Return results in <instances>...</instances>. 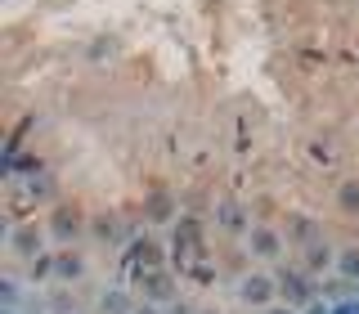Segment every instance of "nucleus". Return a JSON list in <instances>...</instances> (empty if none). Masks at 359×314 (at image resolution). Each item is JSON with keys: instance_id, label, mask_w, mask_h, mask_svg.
<instances>
[{"instance_id": "f257e3e1", "label": "nucleus", "mask_w": 359, "mask_h": 314, "mask_svg": "<svg viewBox=\"0 0 359 314\" xmlns=\"http://www.w3.org/2000/svg\"><path fill=\"white\" fill-rule=\"evenodd\" d=\"M278 296L287 301V310H310L314 306V287L306 269H283L278 274Z\"/></svg>"}, {"instance_id": "f03ea898", "label": "nucleus", "mask_w": 359, "mask_h": 314, "mask_svg": "<svg viewBox=\"0 0 359 314\" xmlns=\"http://www.w3.org/2000/svg\"><path fill=\"white\" fill-rule=\"evenodd\" d=\"M81 229H86V211L76 207V202H63V207L50 211V233H54L59 243H72Z\"/></svg>"}, {"instance_id": "7ed1b4c3", "label": "nucleus", "mask_w": 359, "mask_h": 314, "mask_svg": "<svg viewBox=\"0 0 359 314\" xmlns=\"http://www.w3.org/2000/svg\"><path fill=\"white\" fill-rule=\"evenodd\" d=\"M140 292L153 301V306H162V301L175 296V278L166 274V269H149V274H140Z\"/></svg>"}, {"instance_id": "20e7f679", "label": "nucleus", "mask_w": 359, "mask_h": 314, "mask_svg": "<svg viewBox=\"0 0 359 314\" xmlns=\"http://www.w3.org/2000/svg\"><path fill=\"white\" fill-rule=\"evenodd\" d=\"M175 256L180 261H194V256H202V224L198 220H180V229H175Z\"/></svg>"}, {"instance_id": "39448f33", "label": "nucleus", "mask_w": 359, "mask_h": 314, "mask_svg": "<svg viewBox=\"0 0 359 314\" xmlns=\"http://www.w3.org/2000/svg\"><path fill=\"white\" fill-rule=\"evenodd\" d=\"M130 269H135V274H149V269H162V243H153V238H140V243H130Z\"/></svg>"}, {"instance_id": "423d86ee", "label": "nucleus", "mask_w": 359, "mask_h": 314, "mask_svg": "<svg viewBox=\"0 0 359 314\" xmlns=\"http://www.w3.org/2000/svg\"><path fill=\"white\" fill-rule=\"evenodd\" d=\"M274 292H278V278H269V274H247L243 287H238V296L247 301V306H265Z\"/></svg>"}, {"instance_id": "0eeeda50", "label": "nucleus", "mask_w": 359, "mask_h": 314, "mask_svg": "<svg viewBox=\"0 0 359 314\" xmlns=\"http://www.w3.org/2000/svg\"><path fill=\"white\" fill-rule=\"evenodd\" d=\"M252 252L261 256V261H278V252H283V238H278L274 229H265V224H256V229H252Z\"/></svg>"}, {"instance_id": "6e6552de", "label": "nucleus", "mask_w": 359, "mask_h": 314, "mask_svg": "<svg viewBox=\"0 0 359 314\" xmlns=\"http://www.w3.org/2000/svg\"><path fill=\"white\" fill-rule=\"evenodd\" d=\"M54 274H59V278H81L86 274V261L76 252H59V256H54Z\"/></svg>"}, {"instance_id": "1a4fd4ad", "label": "nucleus", "mask_w": 359, "mask_h": 314, "mask_svg": "<svg viewBox=\"0 0 359 314\" xmlns=\"http://www.w3.org/2000/svg\"><path fill=\"white\" fill-rule=\"evenodd\" d=\"M337 202H341L346 216H359V179H346V184H337Z\"/></svg>"}, {"instance_id": "9d476101", "label": "nucleus", "mask_w": 359, "mask_h": 314, "mask_svg": "<svg viewBox=\"0 0 359 314\" xmlns=\"http://www.w3.org/2000/svg\"><path fill=\"white\" fill-rule=\"evenodd\" d=\"M337 269H341L346 278H359V247H346V252L337 256Z\"/></svg>"}, {"instance_id": "9b49d317", "label": "nucleus", "mask_w": 359, "mask_h": 314, "mask_svg": "<svg viewBox=\"0 0 359 314\" xmlns=\"http://www.w3.org/2000/svg\"><path fill=\"white\" fill-rule=\"evenodd\" d=\"M14 247H18V252H27V256H36V247H41V229H18V233H14Z\"/></svg>"}, {"instance_id": "f8f14e48", "label": "nucleus", "mask_w": 359, "mask_h": 314, "mask_svg": "<svg viewBox=\"0 0 359 314\" xmlns=\"http://www.w3.org/2000/svg\"><path fill=\"white\" fill-rule=\"evenodd\" d=\"M149 216L153 220H166V216H171V198H166V193H153L149 198Z\"/></svg>"}, {"instance_id": "ddd939ff", "label": "nucleus", "mask_w": 359, "mask_h": 314, "mask_svg": "<svg viewBox=\"0 0 359 314\" xmlns=\"http://www.w3.org/2000/svg\"><path fill=\"white\" fill-rule=\"evenodd\" d=\"M220 216H224V220H220L224 229H243V211H238V207H220Z\"/></svg>"}, {"instance_id": "4468645a", "label": "nucleus", "mask_w": 359, "mask_h": 314, "mask_svg": "<svg viewBox=\"0 0 359 314\" xmlns=\"http://www.w3.org/2000/svg\"><path fill=\"white\" fill-rule=\"evenodd\" d=\"M104 314H135L126 306V296H104Z\"/></svg>"}, {"instance_id": "2eb2a0df", "label": "nucleus", "mask_w": 359, "mask_h": 314, "mask_svg": "<svg viewBox=\"0 0 359 314\" xmlns=\"http://www.w3.org/2000/svg\"><path fill=\"white\" fill-rule=\"evenodd\" d=\"M0 296H5V310H14V301H18V287H14V278H0Z\"/></svg>"}, {"instance_id": "dca6fc26", "label": "nucleus", "mask_w": 359, "mask_h": 314, "mask_svg": "<svg viewBox=\"0 0 359 314\" xmlns=\"http://www.w3.org/2000/svg\"><path fill=\"white\" fill-rule=\"evenodd\" d=\"M95 233H99V238H117V220H112V216H99Z\"/></svg>"}, {"instance_id": "f3484780", "label": "nucleus", "mask_w": 359, "mask_h": 314, "mask_svg": "<svg viewBox=\"0 0 359 314\" xmlns=\"http://www.w3.org/2000/svg\"><path fill=\"white\" fill-rule=\"evenodd\" d=\"M328 261H332L328 247H314V252H310V269H319V265H328Z\"/></svg>"}, {"instance_id": "a211bd4d", "label": "nucleus", "mask_w": 359, "mask_h": 314, "mask_svg": "<svg viewBox=\"0 0 359 314\" xmlns=\"http://www.w3.org/2000/svg\"><path fill=\"white\" fill-rule=\"evenodd\" d=\"M332 314H359V301H341V306H332Z\"/></svg>"}, {"instance_id": "6ab92c4d", "label": "nucleus", "mask_w": 359, "mask_h": 314, "mask_svg": "<svg viewBox=\"0 0 359 314\" xmlns=\"http://www.w3.org/2000/svg\"><path fill=\"white\" fill-rule=\"evenodd\" d=\"M306 314H332V310H323V306H310V310H306Z\"/></svg>"}, {"instance_id": "aec40b11", "label": "nucleus", "mask_w": 359, "mask_h": 314, "mask_svg": "<svg viewBox=\"0 0 359 314\" xmlns=\"http://www.w3.org/2000/svg\"><path fill=\"white\" fill-rule=\"evenodd\" d=\"M135 314H157V310H153V306H140V310H135Z\"/></svg>"}, {"instance_id": "412c9836", "label": "nucleus", "mask_w": 359, "mask_h": 314, "mask_svg": "<svg viewBox=\"0 0 359 314\" xmlns=\"http://www.w3.org/2000/svg\"><path fill=\"white\" fill-rule=\"evenodd\" d=\"M269 314H297V310H287V306H283V310H269Z\"/></svg>"}, {"instance_id": "4be33fe9", "label": "nucleus", "mask_w": 359, "mask_h": 314, "mask_svg": "<svg viewBox=\"0 0 359 314\" xmlns=\"http://www.w3.org/2000/svg\"><path fill=\"white\" fill-rule=\"evenodd\" d=\"M5 314H14V310H5Z\"/></svg>"}]
</instances>
